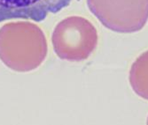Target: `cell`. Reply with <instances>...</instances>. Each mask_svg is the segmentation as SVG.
<instances>
[{
	"instance_id": "7a4b0ae2",
	"label": "cell",
	"mask_w": 148,
	"mask_h": 125,
	"mask_svg": "<svg viewBox=\"0 0 148 125\" xmlns=\"http://www.w3.org/2000/svg\"><path fill=\"white\" fill-rule=\"evenodd\" d=\"M58 57L69 62L86 60L98 45L97 29L88 20L73 16L61 20L51 37Z\"/></svg>"
},
{
	"instance_id": "277c9868",
	"label": "cell",
	"mask_w": 148,
	"mask_h": 125,
	"mask_svg": "<svg viewBox=\"0 0 148 125\" xmlns=\"http://www.w3.org/2000/svg\"><path fill=\"white\" fill-rule=\"evenodd\" d=\"M73 0H0V22L29 20L41 22L49 14L60 11Z\"/></svg>"
},
{
	"instance_id": "5b68a950",
	"label": "cell",
	"mask_w": 148,
	"mask_h": 125,
	"mask_svg": "<svg viewBox=\"0 0 148 125\" xmlns=\"http://www.w3.org/2000/svg\"><path fill=\"white\" fill-rule=\"evenodd\" d=\"M129 78L135 93L148 101V50L141 54L132 64Z\"/></svg>"
},
{
	"instance_id": "6da1fadb",
	"label": "cell",
	"mask_w": 148,
	"mask_h": 125,
	"mask_svg": "<svg viewBox=\"0 0 148 125\" xmlns=\"http://www.w3.org/2000/svg\"><path fill=\"white\" fill-rule=\"evenodd\" d=\"M46 55V39L35 24L10 23L0 29V59L12 71L31 72L42 64Z\"/></svg>"
},
{
	"instance_id": "3957f363",
	"label": "cell",
	"mask_w": 148,
	"mask_h": 125,
	"mask_svg": "<svg viewBox=\"0 0 148 125\" xmlns=\"http://www.w3.org/2000/svg\"><path fill=\"white\" fill-rule=\"evenodd\" d=\"M90 11L114 32L140 31L148 20V0H87Z\"/></svg>"
},
{
	"instance_id": "8992f818",
	"label": "cell",
	"mask_w": 148,
	"mask_h": 125,
	"mask_svg": "<svg viewBox=\"0 0 148 125\" xmlns=\"http://www.w3.org/2000/svg\"><path fill=\"white\" fill-rule=\"evenodd\" d=\"M146 125H148V117H147V122H146Z\"/></svg>"
}]
</instances>
